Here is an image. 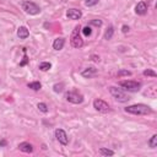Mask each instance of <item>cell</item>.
Listing matches in <instances>:
<instances>
[{
  "label": "cell",
  "mask_w": 157,
  "mask_h": 157,
  "mask_svg": "<svg viewBox=\"0 0 157 157\" xmlns=\"http://www.w3.org/2000/svg\"><path fill=\"white\" fill-rule=\"evenodd\" d=\"M124 110L126 113L136 114V115H145V114H151L152 113V109L146 104H132V105L126 107Z\"/></svg>",
  "instance_id": "1"
},
{
  "label": "cell",
  "mask_w": 157,
  "mask_h": 157,
  "mask_svg": "<svg viewBox=\"0 0 157 157\" xmlns=\"http://www.w3.org/2000/svg\"><path fill=\"white\" fill-rule=\"evenodd\" d=\"M119 86L125 90V91H129V92H137L141 87V83L137 82V81H131V80H125V81H120L119 82Z\"/></svg>",
  "instance_id": "2"
},
{
  "label": "cell",
  "mask_w": 157,
  "mask_h": 157,
  "mask_svg": "<svg viewBox=\"0 0 157 157\" xmlns=\"http://www.w3.org/2000/svg\"><path fill=\"white\" fill-rule=\"evenodd\" d=\"M109 92H110V94L118 101V102H128L130 98H129V96H126L125 93H124V91H123V88H118V87H114V86H110L109 87Z\"/></svg>",
  "instance_id": "3"
},
{
  "label": "cell",
  "mask_w": 157,
  "mask_h": 157,
  "mask_svg": "<svg viewBox=\"0 0 157 157\" xmlns=\"http://www.w3.org/2000/svg\"><path fill=\"white\" fill-rule=\"evenodd\" d=\"M22 9L29 15H37V13L40 12L39 6L33 1H23L22 2Z\"/></svg>",
  "instance_id": "4"
},
{
  "label": "cell",
  "mask_w": 157,
  "mask_h": 157,
  "mask_svg": "<svg viewBox=\"0 0 157 157\" xmlns=\"http://www.w3.org/2000/svg\"><path fill=\"white\" fill-rule=\"evenodd\" d=\"M78 31H80V26H76L75 29H74V32H72V34H71V45L74 48H81L83 45V40L80 37Z\"/></svg>",
  "instance_id": "5"
},
{
  "label": "cell",
  "mask_w": 157,
  "mask_h": 157,
  "mask_svg": "<svg viewBox=\"0 0 157 157\" xmlns=\"http://www.w3.org/2000/svg\"><path fill=\"white\" fill-rule=\"evenodd\" d=\"M65 98H66L67 102L74 103V104H80V103L83 102V96H82L81 93H78V92H74V91H71V92H66Z\"/></svg>",
  "instance_id": "6"
},
{
  "label": "cell",
  "mask_w": 157,
  "mask_h": 157,
  "mask_svg": "<svg viewBox=\"0 0 157 157\" xmlns=\"http://www.w3.org/2000/svg\"><path fill=\"white\" fill-rule=\"evenodd\" d=\"M93 107H94L96 110H98V112H101V113H108V112L110 110L109 104H108L107 102H104L103 99H99V98L94 99V102H93Z\"/></svg>",
  "instance_id": "7"
},
{
  "label": "cell",
  "mask_w": 157,
  "mask_h": 157,
  "mask_svg": "<svg viewBox=\"0 0 157 157\" xmlns=\"http://www.w3.org/2000/svg\"><path fill=\"white\" fill-rule=\"evenodd\" d=\"M55 137L61 145H67V142H69V137H67L66 132L63 129H56L55 130Z\"/></svg>",
  "instance_id": "8"
},
{
  "label": "cell",
  "mask_w": 157,
  "mask_h": 157,
  "mask_svg": "<svg viewBox=\"0 0 157 157\" xmlns=\"http://www.w3.org/2000/svg\"><path fill=\"white\" fill-rule=\"evenodd\" d=\"M66 16H67L70 20H80L81 16H82V13H81V11L77 10V9H70V10H67Z\"/></svg>",
  "instance_id": "9"
},
{
  "label": "cell",
  "mask_w": 157,
  "mask_h": 157,
  "mask_svg": "<svg viewBox=\"0 0 157 157\" xmlns=\"http://www.w3.org/2000/svg\"><path fill=\"white\" fill-rule=\"evenodd\" d=\"M135 12L137 13V15H145L146 12H147V4L145 2V1H140V2H137V5L135 6Z\"/></svg>",
  "instance_id": "10"
},
{
  "label": "cell",
  "mask_w": 157,
  "mask_h": 157,
  "mask_svg": "<svg viewBox=\"0 0 157 157\" xmlns=\"http://www.w3.org/2000/svg\"><path fill=\"white\" fill-rule=\"evenodd\" d=\"M64 44H65V38L59 37V38L54 39V42H53V48H54L55 50H60V49H63Z\"/></svg>",
  "instance_id": "11"
},
{
  "label": "cell",
  "mask_w": 157,
  "mask_h": 157,
  "mask_svg": "<svg viewBox=\"0 0 157 157\" xmlns=\"http://www.w3.org/2000/svg\"><path fill=\"white\" fill-rule=\"evenodd\" d=\"M17 36H18L20 39H26V38L29 36V31H28L26 27L21 26V27H18V29H17Z\"/></svg>",
  "instance_id": "12"
},
{
  "label": "cell",
  "mask_w": 157,
  "mask_h": 157,
  "mask_svg": "<svg viewBox=\"0 0 157 157\" xmlns=\"http://www.w3.org/2000/svg\"><path fill=\"white\" fill-rule=\"evenodd\" d=\"M18 148L22 151V152H27V153H31L33 151V146L29 144V142H21L18 145Z\"/></svg>",
  "instance_id": "13"
},
{
  "label": "cell",
  "mask_w": 157,
  "mask_h": 157,
  "mask_svg": "<svg viewBox=\"0 0 157 157\" xmlns=\"http://www.w3.org/2000/svg\"><path fill=\"white\" fill-rule=\"evenodd\" d=\"M96 72H97V70L94 69V67H87V69H85L82 72H81V75L83 76V77H92L93 75H96Z\"/></svg>",
  "instance_id": "14"
},
{
  "label": "cell",
  "mask_w": 157,
  "mask_h": 157,
  "mask_svg": "<svg viewBox=\"0 0 157 157\" xmlns=\"http://www.w3.org/2000/svg\"><path fill=\"white\" fill-rule=\"evenodd\" d=\"M27 86H28V88H31V90H33V91H39V90L42 88V85H40V82H38V81L29 82Z\"/></svg>",
  "instance_id": "15"
},
{
  "label": "cell",
  "mask_w": 157,
  "mask_h": 157,
  "mask_svg": "<svg viewBox=\"0 0 157 157\" xmlns=\"http://www.w3.org/2000/svg\"><path fill=\"white\" fill-rule=\"evenodd\" d=\"M113 33H114V29H113V27H112V26H109V27H108V29H107V31H105V33H104V39L109 40V39L113 37Z\"/></svg>",
  "instance_id": "16"
},
{
  "label": "cell",
  "mask_w": 157,
  "mask_h": 157,
  "mask_svg": "<svg viewBox=\"0 0 157 157\" xmlns=\"http://www.w3.org/2000/svg\"><path fill=\"white\" fill-rule=\"evenodd\" d=\"M50 67H52V64L48 61H43L39 64V70H42V71H48Z\"/></svg>",
  "instance_id": "17"
},
{
  "label": "cell",
  "mask_w": 157,
  "mask_h": 157,
  "mask_svg": "<svg viewBox=\"0 0 157 157\" xmlns=\"http://www.w3.org/2000/svg\"><path fill=\"white\" fill-rule=\"evenodd\" d=\"M148 146H150L151 148L157 147V135H156V134L152 135V137L150 139V141H148Z\"/></svg>",
  "instance_id": "18"
},
{
  "label": "cell",
  "mask_w": 157,
  "mask_h": 157,
  "mask_svg": "<svg viewBox=\"0 0 157 157\" xmlns=\"http://www.w3.org/2000/svg\"><path fill=\"white\" fill-rule=\"evenodd\" d=\"M99 153L103 155V156H113L114 155V152L112 150H108V148H104V147H102L99 150Z\"/></svg>",
  "instance_id": "19"
},
{
  "label": "cell",
  "mask_w": 157,
  "mask_h": 157,
  "mask_svg": "<svg viewBox=\"0 0 157 157\" xmlns=\"http://www.w3.org/2000/svg\"><path fill=\"white\" fill-rule=\"evenodd\" d=\"M82 33H83V36H85V37H88V36H91V33H92V29H91V27H90V26H86V27H83V28H82Z\"/></svg>",
  "instance_id": "20"
},
{
  "label": "cell",
  "mask_w": 157,
  "mask_h": 157,
  "mask_svg": "<svg viewBox=\"0 0 157 157\" xmlns=\"http://www.w3.org/2000/svg\"><path fill=\"white\" fill-rule=\"evenodd\" d=\"M38 109L40 110V112H43V113H47L48 112V107H47V104L45 103H38Z\"/></svg>",
  "instance_id": "21"
},
{
  "label": "cell",
  "mask_w": 157,
  "mask_h": 157,
  "mask_svg": "<svg viewBox=\"0 0 157 157\" xmlns=\"http://www.w3.org/2000/svg\"><path fill=\"white\" fill-rule=\"evenodd\" d=\"M63 87H64V83H55L53 88H54V92H61Z\"/></svg>",
  "instance_id": "22"
},
{
  "label": "cell",
  "mask_w": 157,
  "mask_h": 157,
  "mask_svg": "<svg viewBox=\"0 0 157 157\" xmlns=\"http://www.w3.org/2000/svg\"><path fill=\"white\" fill-rule=\"evenodd\" d=\"M98 1H99V0H86V1H85V5L88 6V7H90V6H94V5L98 4Z\"/></svg>",
  "instance_id": "23"
},
{
  "label": "cell",
  "mask_w": 157,
  "mask_h": 157,
  "mask_svg": "<svg viewBox=\"0 0 157 157\" xmlns=\"http://www.w3.org/2000/svg\"><path fill=\"white\" fill-rule=\"evenodd\" d=\"M144 75H145V76H152V77H156V76H157V74H156L155 71H152V70H148V69L144 71Z\"/></svg>",
  "instance_id": "24"
},
{
  "label": "cell",
  "mask_w": 157,
  "mask_h": 157,
  "mask_svg": "<svg viewBox=\"0 0 157 157\" xmlns=\"http://www.w3.org/2000/svg\"><path fill=\"white\" fill-rule=\"evenodd\" d=\"M129 76V75H131V72L129 71V70H119L118 71V76Z\"/></svg>",
  "instance_id": "25"
},
{
  "label": "cell",
  "mask_w": 157,
  "mask_h": 157,
  "mask_svg": "<svg viewBox=\"0 0 157 157\" xmlns=\"http://www.w3.org/2000/svg\"><path fill=\"white\" fill-rule=\"evenodd\" d=\"M91 25L97 26V27H101V26H102V21H101V20H92V21H91Z\"/></svg>",
  "instance_id": "26"
},
{
  "label": "cell",
  "mask_w": 157,
  "mask_h": 157,
  "mask_svg": "<svg viewBox=\"0 0 157 157\" xmlns=\"http://www.w3.org/2000/svg\"><path fill=\"white\" fill-rule=\"evenodd\" d=\"M121 31H123V33H128V32H129V27L124 25V26H123V28H121Z\"/></svg>",
  "instance_id": "27"
},
{
  "label": "cell",
  "mask_w": 157,
  "mask_h": 157,
  "mask_svg": "<svg viewBox=\"0 0 157 157\" xmlns=\"http://www.w3.org/2000/svg\"><path fill=\"white\" fill-rule=\"evenodd\" d=\"M5 145H6V141L5 140H1L0 141V146H5Z\"/></svg>",
  "instance_id": "28"
}]
</instances>
